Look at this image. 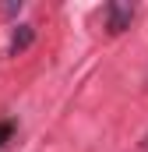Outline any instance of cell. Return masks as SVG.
Instances as JSON below:
<instances>
[{
    "label": "cell",
    "instance_id": "7a4b0ae2",
    "mask_svg": "<svg viewBox=\"0 0 148 152\" xmlns=\"http://www.w3.org/2000/svg\"><path fill=\"white\" fill-rule=\"evenodd\" d=\"M32 42H36V28H32V25H18V28H14V36H11L7 53H11V57H18V53H25Z\"/></svg>",
    "mask_w": 148,
    "mask_h": 152
},
{
    "label": "cell",
    "instance_id": "277c9868",
    "mask_svg": "<svg viewBox=\"0 0 148 152\" xmlns=\"http://www.w3.org/2000/svg\"><path fill=\"white\" fill-rule=\"evenodd\" d=\"M141 149H145V152H148V134H145V142H141Z\"/></svg>",
    "mask_w": 148,
    "mask_h": 152
},
{
    "label": "cell",
    "instance_id": "6da1fadb",
    "mask_svg": "<svg viewBox=\"0 0 148 152\" xmlns=\"http://www.w3.org/2000/svg\"><path fill=\"white\" fill-rule=\"evenodd\" d=\"M134 21V7L131 4H106V28L113 36H120L123 28H131Z\"/></svg>",
    "mask_w": 148,
    "mask_h": 152
},
{
    "label": "cell",
    "instance_id": "3957f363",
    "mask_svg": "<svg viewBox=\"0 0 148 152\" xmlns=\"http://www.w3.org/2000/svg\"><path fill=\"white\" fill-rule=\"evenodd\" d=\"M11 138H14V124L11 120H0V145H7Z\"/></svg>",
    "mask_w": 148,
    "mask_h": 152
}]
</instances>
